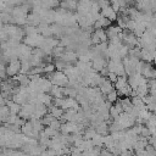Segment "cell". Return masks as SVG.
I'll return each mask as SVG.
<instances>
[{"label":"cell","instance_id":"cell-1","mask_svg":"<svg viewBox=\"0 0 156 156\" xmlns=\"http://www.w3.org/2000/svg\"><path fill=\"white\" fill-rule=\"evenodd\" d=\"M49 80H51L52 85H57V87H62V88H66L69 83V79L67 78V76L61 72V71H56L54 72L52 74H49V76H45Z\"/></svg>","mask_w":156,"mask_h":156},{"label":"cell","instance_id":"cell-2","mask_svg":"<svg viewBox=\"0 0 156 156\" xmlns=\"http://www.w3.org/2000/svg\"><path fill=\"white\" fill-rule=\"evenodd\" d=\"M115 121L121 124V127H122L123 130H127V129H129V128H132V127L135 126V118L132 115L127 113V112L121 113L119 117L117 119H115Z\"/></svg>","mask_w":156,"mask_h":156},{"label":"cell","instance_id":"cell-3","mask_svg":"<svg viewBox=\"0 0 156 156\" xmlns=\"http://www.w3.org/2000/svg\"><path fill=\"white\" fill-rule=\"evenodd\" d=\"M108 61H110V60H107L104 55H96V56L93 58V61H91V63H93V68H94L96 72L100 73L104 68L107 67Z\"/></svg>","mask_w":156,"mask_h":156},{"label":"cell","instance_id":"cell-4","mask_svg":"<svg viewBox=\"0 0 156 156\" xmlns=\"http://www.w3.org/2000/svg\"><path fill=\"white\" fill-rule=\"evenodd\" d=\"M21 72V60H13V61H10L7 67H6V73L9 77L13 78L16 77L18 73Z\"/></svg>","mask_w":156,"mask_h":156},{"label":"cell","instance_id":"cell-5","mask_svg":"<svg viewBox=\"0 0 156 156\" xmlns=\"http://www.w3.org/2000/svg\"><path fill=\"white\" fill-rule=\"evenodd\" d=\"M141 76L145 77L146 79H156V67L152 63L145 62L141 69Z\"/></svg>","mask_w":156,"mask_h":156},{"label":"cell","instance_id":"cell-6","mask_svg":"<svg viewBox=\"0 0 156 156\" xmlns=\"http://www.w3.org/2000/svg\"><path fill=\"white\" fill-rule=\"evenodd\" d=\"M101 15H102V17L110 20L111 22H112V21H117V18H118L117 12L113 11V9L111 7V5H108V6L104 7V9H101Z\"/></svg>","mask_w":156,"mask_h":156},{"label":"cell","instance_id":"cell-7","mask_svg":"<svg viewBox=\"0 0 156 156\" xmlns=\"http://www.w3.org/2000/svg\"><path fill=\"white\" fill-rule=\"evenodd\" d=\"M99 89H100V91H101V94H102L104 96H106L107 94H110V93H112L113 90H116L115 84H113V83H111L107 78L101 83V85L99 87Z\"/></svg>","mask_w":156,"mask_h":156},{"label":"cell","instance_id":"cell-8","mask_svg":"<svg viewBox=\"0 0 156 156\" xmlns=\"http://www.w3.org/2000/svg\"><path fill=\"white\" fill-rule=\"evenodd\" d=\"M141 77H143V76H141L140 73H134V74H132V76L128 77V84L130 85V88H132L133 90H136V89H138V87H139V84H140Z\"/></svg>","mask_w":156,"mask_h":156},{"label":"cell","instance_id":"cell-9","mask_svg":"<svg viewBox=\"0 0 156 156\" xmlns=\"http://www.w3.org/2000/svg\"><path fill=\"white\" fill-rule=\"evenodd\" d=\"M77 6H78V2L77 1H72V0H68V1H62L60 2V7H62L63 10L68 11V12H72V11H77Z\"/></svg>","mask_w":156,"mask_h":156},{"label":"cell","instance_id":"cell-10","mask_svg":"<svg viewBox=\"0 0 156 156\" xmlns=\"http://www.w3.org/2000/svg\"><path fill=\"white\" fill-rule=\"evenodd\" d=\"M118 101L121 102L123 111H124V112H127V113H129V112L133 110V107H134L130 98H122V99H119Z\"/></svg>","mask_w":156,"mask_h":156},{"label":"cell","instance_id":"cell-11","mask_svg":"<svg viewBox=\"0 0 156 156\" xmlns=\"http://www.w3.org/2000/svg\"><path fill=\"white\" fill-rule=\"evenodd\" d=\"M49 113H51L56 119H61L62 116L65 115V111L61 108V107H57V106H50L49 107Z\"/></svg>","mask_w":156,"mask_h":156},{"label":"cell","instance_id":"cell-12","mask_svg":"<svg viewBox=\"0 0 156 156\" xmlns=\"http://www.w3.org/2000/svg\"><path fill=\"white\" fill-rule=\"evenodd\" d=\"M6 106L10 108V112H11V113H13V115H18V113H20V111H21V108H22V106H21V105H18V104L13 102L12 100H9V101H7V104H6Z\"/></svg>","mask_w":156,"mask_h":156},{"label":"cell","instance_id":"cell-13","mask_svg":"<svg viewBox=\"0 0 156 156\" xmlns=\"http://www.w3.org/2000/svg\"><path fill=\"white\" fill-rule=\"evenodd\" d=\"M95 129H96V133L98 134H100V135H107V134H110V130H108V124L106 123V122H102L101 124H99L98 127H95Z\"/></svg>","mask_w":156,"mask_h":156},{"label":"cell","instance_id":"cell-14","mask_svg":"<svg viewBox=\"0 0 156 156\" xmlns=\"http://www.w3.org/2000/svg\"><path fill=\"white\" fill-rule=\"evenodd\" d=\"M10 108L7 107V106H1V108H0V119H1V122H2V124L4 123H6V121H7V118H9V116H10Z\"/></svg>","mask_w":156,"mask_h":156},{"label":"cell","instance_id":"cell-15","mask_svg":"<svg viewBox=\"0 0 156 156\" xmlns=\"http://www.w3.org/2000/svg\"><path fill=\"white\" fill-rule=\"evenodd\" d=\"M127 85H128V78L127 77H118V79L115 84V88H116V90H121Z\"/></svg>","mask_w":156,"mask_h":156},{"label":"cell","instance_id":"cell-16","mask_svg":"<svg viewBox=\"0 0 156 156\" xmlns=\"http://www.w3.org/2000/svg\"><path fill=\"white\" fill-rule=\"evenodd\" d=\"M105 99H106V101H108V102H111L112 105H115V104H116V102L119 100V96H118L117 90H113L112 93L107 94V95L105 96Z\"/></svg>","mask_w":156,"mask_h":156},{"label":"cell","instance_id":"cell-17","mask_svg":"<svg viewBox=\"0 0 156 156\" xmlns=\"http://www.w3.org/2000/svg\"><path fill=\"white\" fill-rule=\"evenodd\" d=\"M94 32L99 37V39H100L101 43H107L108 38H107V34H106V29H104V28L102 29H95Z\"/></svg>","mask_w":156,"mask_h":156},{"label":"cell","instance_id":"cell-18","mask_svg":"<svg viewBox=\"0 0 156 156\" xmlns=\"http://www.w3.org/2000/svg\"><path fill=\"white\" fill-rule=\"evenodd\" d=\"M23 29H24V33H26V35H37V34H39V32H38V27H33V26H26V27H23Z\"/></svg>","mask_w":156,"mask_h":156},{"label":"cell","instance_id":"cell-19","mask_svg":"<svg viewBox=\"0 0 156 156\" xmlns=\"http://www.w3.org/2000/svg\"><path fill=\"white\" fill-rule=\"evenodd\" d=\"M55 119H56V118H55L51 113H48L46 116H44V117L41 118V123H43L45 127H49V126H50Z\"/></svg>","mask_w":156,"mask_h":156},{"label":"cell","instance_id":"cell-20","mask_svg":"<svg viewBox=\"0 0 156 156\" xmlns=\"http://www.w3.org/2000/svg\"><path fill=\"white\" fill-rule=\"evenodd\" d=\"M93 144L94 146H100V147H104V135H100V134H96L93 139Z\"/></svg>","mask_w":156,"mask_h":156},{"label":"cell","instance_id":"cell-21","mask_svg":"<svg viewBox=\"0 0 156 156\" xmlns=\"http://www.w3.org/2000/svg\"><path fill=\"white\" fill-rule=\"evenodd\" d=\"M44 132H45V134L48 135V138H50V139H52V138H55V136H57V135L60 134V132H57V130H55V129H52V128H50V127H45Z\"/></svg>","mask_w":156,"mask_h":156},{"label":"cell","instance_id":"cell-22","mask_svg":"<svg viewBox=\"0 0 156 156\" xmlns=\"http://www.w3.org/2000/svg\"><path fill=\"white\" fill-rule=\"evenodd\" d=\"M110 5H111V7L113 9V11H116L117 13L121 11V9H122V6H121V1L119 0H115V1H111L110 2Z\"/></svg>","mask_w":156,"mask_h":156},{"label":"cell","instance_id":"cell-23","mask_svg":"<svg viewBox=\"0 0 156 156\" xmlns=\"http://www.w3.org/2000/svg\"><path fill=\"white\" fill-rule=\"evenodd\" d=\"M119 115H121V113L118 112V110H117V108L115 107V105H113V106L110 108V117L115 121V119H117V118L119 117Z\"/></svg>","mask_w":156,"mask_h":156},{"label":"cell","instance_id":"cell-24","mask_svg":"<svg viewBox=\"0 0 156 156\" xmlns=\"http://www.w3.org/2000/svg\"><path fill=\"white\" fill-rule=\"evenodd\" d=\"M145 151H146L147 156H156V149L152 145H150V144L145 147Z\"/></svg>","mask_w":156,"mask_h":156},{"label":"cell","instance_id":"cell-25","mask_svg":"<svg viewBox=\"0 0 156 156\" xmlns=\"http://www.w3.org/2000/svg\"><path fill=\"white\" fill-rule=\"evenodd\" d=\"M107 79H108L111 83L116 84V82H117V79H118V76H117L116 73H108V76H107Z\"/></svg>","mask_w":156,"mask_h":156},{"label":"cell","instance_id":"cell-26","mask_svg":"<svg viewBox=\"0 0 156 156\" xmlns=\"http://www.w3.org/2000/svg\"><path fill=\"white\" fill-rule=\"evenodd\" d=\"M134 150H126V151H123L119 156H134Z\"/></svg>","mask_w":156,"mask_h":156},{"label":"cell","instance_id":"cell-27","mask_svg":"<svg viewBox=\"0 0 156 156\" xmlns=\"http://www.w3.org/2000/svg\"><path fill=\"white\" fill-rule=\"evenodd\" d=\"M149 144L152 145V146L156 149V135H151V136L149 138Z\"/></svg>","mask_w":156,"mask_h":156},{"label":"cell","instance_id":"cell-28","mask_svg":"<svg viewBox=\"0 0 156 156\" xmlns=\"http://www.w3.org/2000/svg\"><path fill=\"white\" fill-rule=\"evenodd\" d=\"M100 156H113V155H112L107 149H105V147H104V149H102V151H101V154H100Z\"/></svg>","mask_w":156,"mask_h":156},{"label":"cell","instance_id":"cell-29","mask_svg":"<svg viewBox=\"0 0 156 156\" xmlns=\"http://www.w3.org/2000/svg\"><path fill=\"white\" fill-rule=\"evenodd\" d=\"M61 156H69V155H61Z\"/></svg>","mask_w":156,"mask_h":156}]
</instances>
